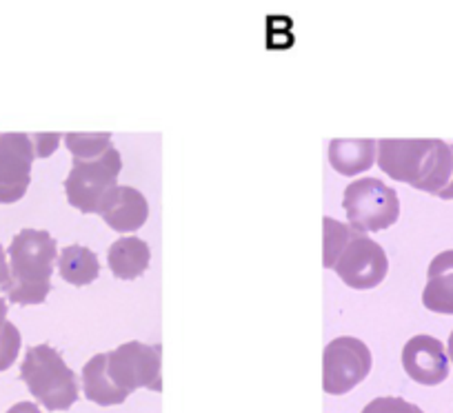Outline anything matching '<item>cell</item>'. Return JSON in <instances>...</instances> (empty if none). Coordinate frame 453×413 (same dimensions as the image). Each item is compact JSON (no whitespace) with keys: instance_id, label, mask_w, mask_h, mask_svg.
Masks as SVG:
<instances>
[{"instance_id":"cell-1","label":"cell","mask_w":453,"mask_h":413,"mask_svg":"<svg viewBox=\"0 0 453 413\" xmlns=\"http://www.w3.org/2000/svg\"><path fill=\"white\" fill-rule=\"evenodd\" d=\"M163 347L125 342L119 349L96 354L82 369L85 398L100 407L123 404L134 391H163Z\"/></svg>"},{"instance_id":"cell-2","label":"cell","mask_w":453,"mask_h":413,"mask_svg":"<svg viewBox=\"0 0 453 413\" xmlns=\"http://www.w3.org/2000/svg\"><path fill=\"white\" fill-rule=\"evenodd\" d=\"M378 167L394 180L444 200L453 185V145L438 138L378 141Z\"/></svg>"},{"instance_id":"cell-3","label":"cell","mask_w":453,"mask_h":413,"mask_svg":"<svg viewBox=\"0 0 453 413\" xmlns=\"http://www.w3.org/2000/svg\"><path fill=\"white\" fill-rule=\"evenodd\" d=\"M322 264L334 269L351 289H373L385 280L389 260L385 249L367 233L334 218H322Z\"/></svg>"},{"instance_id":"cell-4","label":"cell","mask_w":453,"mask_h":413,"mask_svg":"<svg viewBox=\"0 0 453 413\" xmlns=\"http://www.w3.org/2000/svg\"><path fill=\"white\" fill-rule=\"evenodd\" d=\"M58 258V245L50 232L23 229L14 236L7 260H10V280L3 287L10 302L41 304L51 291L54 260Z\"/></svg>"},{"instance_id":"cell-5","label":"cell","mask_w":453,"mask_h":413,"mask_svg":"<svg viewBox=\"0 0 453 413\" xmlns=\"http://www.w3.org/2000/svg\"><path fill=\"white\" fill-rule=\"evenodd\" d=\"M20 378L47 411H67L81 394L76 373L50 345L29 347L20 364Z\"/></svg>"},{"instance_id":"cell-6","label":"cell","mask_w":453,"mask_h":413,"mask_svg":"<svg viewBox=\"0 0 453 413\" xmlns=\"http://www.w3.org/2000/svg\"><path fill=\"white\" fill-rule=\"evenodd\" d=\"M120 169L123 158L113 145L96 158H73L72 172L65 180L69 204L82 214H98L104 195L119 182Z\"/></svg>"},{"instance_id":"cell-7","label":"cell","mask_w":453,"mask_h":413,"mask_svg":"<svg viewBox=\"0 0 453 413\" xmlns=\"http://www.w3.org/2000/svg\"><path fill=\"white\" fill-rule=\"evenodd\" d=\"M342 207L356 232H382L395 225L400 216L398 194L378 178H360L345 189Z\"/></svg>"},{"instance_id":"cell-8","label":"cell","mask_w":453,"mask_h":413,"mask_svg":"<svg viewBox=\"0 0 453 413\" xmlns=\"http://www.w3.org/2000/svg\"><path fill=\"white\" fill-rule=\"evenodd\" d=\"M372 351L351 336L334 338L322 356V389L329 395H345L372 371Z\"/></svg>"},{"instance_id":"cell-9","label":"cell","mask_w":453,"mask_h":413,"mask_svg":"<svg viewBox=\"0 0 453 413\" xmlns=\"http://www.w3.org/2000/svg\"><path fill=\"white\" fill-rule=\"evenodd\" d=\"M36 158L27 134H0V204H12L27 194Z\"/></svg>"},{"instance_id":"cell-10","label":"cell","mask_w":453,"mask_h":413,"mask_svg":"<svg viewBox=\"0 0 453 413\" xmlns=\"http://www.w3.org/2000/svg\"><path fill=\"white\" fill-rule=\"evenodd\" d=\"M403 367L418 385L435 386L449 378V356L434 336H413L403 349Z\"/></svg>"},{"instance_id":"cell-11","label":"cell","mask_w":453,"mask_h":413,"mask_svg":"<svg viewBox=\"0 0 453 413\" xmlns=\"http://www.w3.org/2000/svg\"><path fill=\"white\" fill-rule=\"evenodd\" d=\"M98 216L119 233H129L141 229L150 218L147 198L134 187L116 185L100 204Z\"/></svg>"},{"instance_id":"cell-12","label":"cell","mask_w":453,"mask_h":413,"mask_svg":"<svg viewBox=\"0 0 453 413\" xmlns=\"http://www.w3.org/2000/svg\"><path fill=\"white\" fill-rule=\"evenodd\" d=\"M422 302L434 314L453 316V249L442 251L431 260Z\"/></svg>"},{"instance_id":"cell-13","label":"cell","mask_w":453,"mask_h":413,"mask_svg":"<svg viewBox=\"0 0 453 413\" xmlns=\"http://www.w3.org/2000/svg\"><path fill=\"white\" fill-rule=\"evenodd\" d=\"M378 154V141L373 138H338L329 145V163L342 176H358L367 172Z\"/></svg>"},{"instance_id":"cell-14","label":"cell","mask_w":453,"mask_h":413,"mask_svg":"<svg viewBox=\"0 0 453 413\" xmlns=\"http://www.w3.org/2000/svg\"><path fill=\"white\" fill-rule=\"evenodd\" d=\"M151 260V249L141 238H120L107 251V264L119 280H136L147 272Z\"/></svg>"},{"instance_id":"cell-15","label":"cell","mask_w":453,"mask_h":413,"mask_svg":"<svg viewBox=\"0 0 453 413\" xmlns=\"http://www.w3.org/2000/svg\"><path fill=\"white\" fill-rule=\"evenodd\" d=\"M58 273L73 287L91 285L100 273L98 256L82 245L65 247L63 254L58 256Z\"/></svg>"},{"instance_id":"cell-16","label":"cell","mask_w":453,"mask_h":413,"mask_svg":"<svg viewBox=\"0 0 453 413\" xmlns=\"http://www.w3.org/2000/svg\"><path fill=\"white\" fill-rule=\"evenodd\" d=\"M65 142L73 158H96L111 147V134H67Z\"/></svg>"},{"instance_id":"cell-17","label":"cell","mask_w":453,"mask_h":413,"mask_svg":"<svg viewBox=\"0 0 453 413\" xmlns=\"http://www.w3.org/2000/svg\"><path fill=\"white\" fill-rule=\"evenodd\" d=\"M20 345H23V338H20L19 327L7 320L0 327V371H5L16 363L20 354Z\"/></svg>"},{"instance_id":"cell-18","label":"cell","mask_w":453,"mask_h":413,"mask_svg":"<svg viewBox=\"0 0 453 413\" xmlns=\"http://www.w3.org/2000/svg\"><path fill=\"white\" fill-rule=\"evenodd\" d=\"M360 413H425L416 404L407 402L404 398H395V395H385V398H376L367 404Z\"/></svg>"},{"instance_id":"cell-19","label":"cell","mask_w":453,"mask_h":413,"mask_svg":"<svg viewBox=\"0 0 453 413\" xmlns=\"http://www.w3.org/2000/svg\"><path fill=\"white\" fill-rule=\"evenodd\" d=\"M29 138H32L34 151H36V156H41V158H47V156L54 154L56 147H58L60 142L58 134H32Z\"/></svg>"},{"instance_id":"cell-20","label":"cell","mask_w":453,"mask_h":413,"mask_svg":"<svg viewBox=\"0 0 453 413\" xmlns=\"http://www.w3.org/2000/svg\"><path fill=\"white\" fill-rule=\"evenodd\" d=\"M10 280V260H7L5 249L0 245V287H5Z\"/></svg>"},{"instance_id":"cell-21","label":"cell","mask_w":453,"mask_h":413,"mask_svg":"<svg viewBox=\"0 0 453 413\" xmlns=\"http://www.w3.org/2000/svg\"><path fill=\"white\" fill-rule=\"evenodd\" d=\"M7 413H42L34 402H16Z\"/></svg>"},{"instance_id":"cell-22","label":"cell","mask_w":453,"mask_h":413,"mask_svg":"<svg viewBox=\"0 0 453 413\" xmlns=\"http://www.w3.org/2000/svg\"><path fill=\"white\" fill-rule=\"evenodd\" d=\"M7 323V302L0 298V327Z\"/></svg>"},{"instance_id":"cell-23","label":"cell","mask_w":453,"mask_h":413,"mask_svg":"<svg viewBox=\"0 0 453 413\" xmlns=\"http://www.w3.org/2000/svg\"><path fill=\"white\" fill-rule=\"evenodd\" d=\"M447 356H449V363H453V332H451V336H449V349H447Z\"/></svg>"},{"instance_id":"cell-24","label":"cell","mask_w":453,"mask_h":413,"mask_svg":"<svg viewBox=\"0 0 453 413\" xmlns=\"http://www.w3.org/2000/svg\"><path fill=\"white\" fill-rule=\"evenodd\" d=\"M444 200H453V185H451V189L447 191V195H444Z\"/></svg>"}]
</instances>
